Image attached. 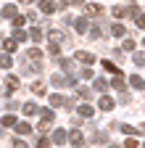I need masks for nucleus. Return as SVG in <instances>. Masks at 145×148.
I'll return each mask as SVG.
<instances>
[{
    "label": "nucleus",
    "instance_id": "obj_3",
    "mask_svg": "<svg viewBox=\"0 0 145 148\" xmlns=\"http://www.w3.org/2000/svg\"><path fill=\"white\" fill-rule=\"evenodd\" d=\"M74 58H77V61H82L84 66H90V64L95 61V56H93V53H87V50H77V56H74Z\"/></svg>",
    "mask_w": 145,
    "mask_h": 148
},
{
    "label": "nucleus",
    "instance_id": "obj_25",
    "mask_svg": "<svg viewBox=\"0 0 145 148\" xmlns=\"http://www.w3.org/2000/svg\"><path fill=\"white\" fill-rule=\"evenodd\" d=\"M32 90H34V95H42V92H45V85H42V82H34Z\"/></svg>",
    "mask_w": 145,
    "mask_h": 148
},
{
    "label": "nucleus",
    "instance_id": "obj_27",
    "mask_svg": "<svg viewBox=\"0 0 145 148\" xmlns=\"http://www.w3.org/2000/svg\"><path fill=\"white\" fill-rule=\"evenodd\" d=\"M48 145H50V140H48L45 135H40V138H37V148H48Z\"/></svg>",
    "mask_w": 145,
    "mask_h": 148
},
{
    "label": "nucleus",
    "instance_id": "obj_33",
    "mask_svg": "<svg viewBox=\"0 0 145 148\" xmlns=\"http://www.w3.org/2000/svg\"><path fill=\"white\" fill-rule=\"evenodd\" d=\"M90 32V37H93V40H98V37H100V29L98 27H93V29H87Z\"/></svg>",
    "mask_w": 145,
    "mask_h": 148
},
{
    "label": "nucleus",
    "instance_id": "obj_16",
    "mask_svg": "<svg viewBox=\"0 0 145 148\" xmlns=\"http://www.w3.org/2000/svg\"><path fill=\"white\" fill-rule=\"evenodd\" d=\"M16 13H19V11H16V5H3V16H5V18H13Z\"/></svg>",
    "mask_w": 145,
    "mask_h": 148
},
{
    "label": "nucleus",
    "instance_id": "obj_20",
    "mask_svg": "<svg viewBox=\"0 0 145 148\" xmlns=\"http://www.w3.org/2000/svg\"><path fill=\"white\" fill-rule=\"evenodd\" d=\"M13 40H16V42H24V40H29V37H27V32L16 29V32H13Z\"/></svg>",
    "mask_w": 145,
    "mask_h": 148
},
{
    "label": "nucleus",
    "instance_id": "obj_21",
    "mask_svg": "<svg viewBox=\"0 0 145 148\" xmlns=\"http://www.w3.org/2000/svg\"><path fill=\"white\" fill-rule=\"evenodd\" d=\"M119 130H121V132H124V135H137V130H135L132 124H121Z\"/></svg>",
    "mask_w": 145,
    "mask_h": 148
},
{
    "label": "nucleus",
    "instance_id": "obj_41",
    "mask_svg": "<svg viewBox=\"0 0 145 148\" xmlns=\"http://www.w3.org/2000/svg\"><path fill=\"white\" fill-rule=\"evenodd\" d=\"M142 148H145V145H142Z\"/></svg>",
    "mask_w": 145,
    "mask_h": 148
},
{
    "label": "nucleus",
    "instance_id": "obj_37",
    "mask_svg": "<svg viewBox=\"0 0 145 148\" xmlns=\"http://www.w3.org/2000/svg\"><path fill=\"white\" fill-rule=\"evenodd\" d=\"M13 148H27V143H24L21 138H16V140H13Z\"/></svg>",
    "mask_w": 145,
    "mask_h": 148
},
{
    "label": "nucleus",
    "instance_id": "obj_32",
    "mask_svg": "<svg viewBox=\"0 0 145 148\" xmlns=\"http://www.w3.org/2000/svg\"><path fill=\"white\" fill-rule=\"evenodd\" d=\"M11 21H13V27H21V24H24V16H19V13H16Z\"/></svg>",
    "mask_w": 145,
    "mask_h": 148
},
{
    "label": "nucleus",
    "instance_id": "obj_15",
    "mask_svg": "<svg viewBox=\"0 0 145 148\" xmlns=\"http://www.w3.org/2000/svg\"><path fill=\"white\" fill-rule=\"evenodd\" d=\"M3 48H5L8 53H16V48H19V42H16V40H3Z\"/></svg>",
    "mask_w": 145,
    "mask_h": 148
},
{
    "label": "nucleus",
    "instance_id": "obj_6",
    "mask_svg": "<svg viewBox=\"0 0 145 148\" xmlns=\"http://www.w3.org/2000/svg\"><path fill=\"white\" fill-rule=\"evenodd\" d=\"M129 79V85L135 87V90H145V79L140 77V74H132V77H127Z\"/></svg>",
    "mask_w": 145,
    "mask_h": 148
},
{
    "label": "nucleus",
    "instance_id": "obj_29",
    "mask_svg": "<svg viewBox=\"0 0 145 148\" xmlns=\"http://www.w3.org/2000/svg\"><path fill=\"white\" fill-rule=\"evenodd\" d=\"M135 21H137L140 29H145V13H137V16H135Z\"/></svg>",
    "mask_w": 145,
    "mask_h": 148
},
{
    "label": "nucleus",
    "instance_id": "obj_9",
    "mask_svg": "<svg viewBox=\"0 0 145 148\" xmlns=\"http://www.w3.org/2000/svg\"><path fill=\"white\" fill-rule=\"evenodd\" d=\"M16 132H19V135H29L32 132V124H27V122H19V119H16Z\"/></svg>",
    "mask_w": 145,
    "mask_h": 148
},
{
    "label": "nucleus",
    "instance_id": "obj_24",
    "mask_svg": "<svg viewBox=\"0 0 145 148\" xmlns=\"http://www.w3.org/2000/svg\"><path fill=\"white\" fill-rule=\"evenodd\" d=\"M135 66H145V53H135Z\"/></svg>",
    "mask_w": 145,
    "mask_h": 148
},
{
    "label": "nucleus",
    "instance_id": "obj_22",
    "mask_svg": "<svg viewBox=\"0 0 145 148\" xmlns=\"http://www.w3.org/2000/svg\"><path fill=\"white\" fill-rule=\"evenodd\" d=\"M0 124H3V127H13V124H16V116L8 114V116H3V122H0Z\"/></svg>",
    "mask_w": 145,
    "mask_h": 148
},
{
    "label": "nucleus",
    "instance_id": "obj_13",
    "mask_svg": "<svg viewBox=\"0 0 145 148\" xmlns=\"http://www.w3.org/2000/svg\"><path fill=\"white\" fill-rule=\"evenodd\" d=\"M74 29H77V32H82V34H84V32H87V29H90V21H87V18H77V21H74Z\"/></svg>",
    "mask_w": 145,
    "mask_h": 148
},
{
    "label": "nucleus",
    "instance_id": "obj_36",
    "mask_svg": "<svg viewBox=\"0 0 145 148\" xmlns=\"http://www.w3.org/2000/svg\"><path fill=\"white\" fill-rule=\"evenodd\" d=\"M93 140H95V143H106V132H95Z\"/></svg>",
    "mask_w": 145,
    "mask_h": 148
},
{
    "label": "nucleus",
    "instance_id": "obj_11",
    "mask_svg": "<svg viewBox=\"0 0 145 148\" xmlns=\"http://www.w3.org/2000/svg\"><path fill=\"white\" fill-rule=\"evenodd\" d=\"M77 114H79V116H93V114H95V108L90 106V103H82V106L77 108Z\"/></svg>",
    "mask_w": 145,
    "mask_h": 148
},
{
    "label": "nucleus",
    "instance_id": "obj_14",
    "mask_svg": "<svg viewBox=\"0 0 145 148\" xmlns=\"http://www.w3.org/2000/svg\"><path fill=\"white\" fill-rule=\"evenodd\" d=\"M24 114H27V116H34V114H40L37 103H24Z\"/></svg>",
    "mask_w": 145,
    "mask_h": 148
},
{
    "label": "nucleus",
    "instance_id": "obj_17",
    "mask_svg": "<svg viewBox=\"0 0 145 148\" xmlns=\"http://www.w3.org/2000/svg\"><path fill=\"white\" fill-rule=\"evenodd\" d=\"M0 66H3V69H11V66H13V61H11V56H8V53L0 56Z\"/></svg>",
    "mask_w": 145,
    "mask_h": 148
},
{
    "label": "nucleus",
    "instance_id": "obj_5",
    "mask_svg": "<svg viewBox=\"0 0 145 148\" xmlns=\"http://www.w3.org/2000/svg\"><path fill=\"white\" fill-rule=\"evenodd\" d=\"M66 101H69V98L58 95V92H53V95H50V106H53V108H61V106H69Z\"/></svg>",
    "mask_w": 145,
    "mask_h": 148
},
{
    "label": "nucleus",
    "instance_id": "obj_31",
    "mask_svg": "<svg viewBox=\"0 0 145 148\" xmlns=\"http://www.w3.org/2000/svg\"><path fill=\"white\" fill-rule=\"evenodd\" d=\"M121 50H135V40H124V45H121Z\"/></svg>",
    "mask_w": 145,
    "mask_h": 148
},
{
    "label": "nucleus",
    "instance_id": "obj_19",
    "mask_svg": "<svg viewBox=\"0 0 145 148\" xmlns=\"http://www.w3.org/2000/svg\"><path fill=\"white\" fill-rule=\"evenodd\" d=\"M48 53H50V56H58V53H61V42L50 40V48H48Z\"/></svg>",
    "mask_w": 145,
    "mask_h": 148
},
{
    "label": "nucleus",
    "instance_id": "obj_23",
    "mask_svg": "<svg viewBox=\"0 0 145 148\" xmlns=\"http://www.w3.org/2000/svg\"><path fill=\"white\" fill-rule=\"evenodd\" d=\"M111 32H114V37H124V34H127V29H124L121 24H114V29H111Z\"/></svg>",
    "mask_w": 145,
    "mask_h": 148
},
{
    "label": "nucleus",
    "instance_id": "obj_4",
    "mask_svg": "<svg viewBox=\"0 0 145 148\" xmlns=\"http://www.w3.org/2000/svg\"><path fill=\"white\" fill-rule=\"evenodd\" d=\"M84 13H87V16H100V13H103V5H100V3H87V5H84Z\"/></svg>",
    "mask_w": 145,
    "mask_h": 148
},
{
    "label": "nucleus",
    "instance_id": "obj_30",
    "mask_svg": "<svg viewBox=\"0 0 145 148\" xmlns=\"http://www.w3.org/2000/svg\"><path fill=\"white\" fill-rule=\"evenodd\" d=\"M66 5H82V0H61V8H66Z\"/></svg>",
    "mask_w": 145,
    "mask_h": 148
},
{
    "label": "nucleus",
    "instance_id": "obj_40",
    "mask_svg": "<svg viewBox=\"0 0 145 148\" xmlns=\"http://www.w3.org/2000/svg\"><path fill=\"white\" fill-rule=\"evenodd\" d=\"M142 127H145V124H142Z\"/></svg>",
    "mask_w": 145,
    "mask_h": 148
},
{
    "label": "nucleus",
    "instance_id": "obj_1",
    "mask_svg": "<svg viewBox=\"0 0 145 148\" xmlns=\"http://www.w3.org/2000/svg\"><path fill=\"white\" fill-rule=\"evenodd\" d=\"M56 87H77V79L71 77V74H53V79H50Z\"/></svg>",
    "mask_w": 145,
    "mask_h": 148
},
{
    "label": "nucleus",
    "instance_id": "obj_28",
    "mask_svg": "<svg viewBox=\"0 0 145 148\" xmlns=\"http://www.w3.org/2000/svg\"><path fill=\"white\" fill-rule=\"evenodd\" d=\"M77 95H79L82 101H90V90H84V87H79V90H77Z\"/></svg>",
    "mask_w": 145,
    "mask_h": 148
},
{
    "label": "nucleus",
    "instance_id": "obj_2",
    "mask_svg": "<svg viewBox=\"0 0 145 148\" xmlns=\"http://www.w3.org/2000/svg\"><path fill=\"white\" fill-rule=\"evenodd\" d=\"M53 119H56V114H53L50 108H45V111H40V130H48L50 124H53Z\"/></svg>",
    "mask_w": 145,
    "mask_h": 148
},
{
    "label": "nucleus",
    "instance_id": "obj_8",
    "mask_svg": "<svg viewBox=\"0 0 145 148\" xmlns=\"http://www.w3.org/2000/svg\"><path fill=\"white\" fill-rule=\"evenodd\" d=\"M98 106H100L103 111H111V108H114V98H111V95H100Z\"/></svg>",
    "mask_w": 145,
    "mask_h": 148
},
{
    "label": "nucleus",
    "instance_id": "obj_18",
    "mask_svg": "<svg viewBox=\"0 0 145 148\" xmlns=\"http://www.w3.org/2000/svg\"><path fill=\"white\" fill-rule=\"evenodd\" d=\"M66 140V130H56L53 132V143H63Z\"/></svg>",
    "mask_w": 145,
    "mask_h": 148
},
{
    "label": "nucleus",
    "instance_id": "obj_34",
    "mask_svg": "<svg viewBox=\"0 0 145 148\" xmlns=\"http://www.w3.org/2000/svg\"><path fill=\"white\" fill-rule=\"evenodd\" d=\"M103 66H106V69H108V71H114V74H116V71H121V69H116V66H114V64H111V61H103Z\"/></svg>",
    "mask_w": 145,
    "mask_h": 148
},
{
    "label": "nucleus",
    "instance_id": "obj_38",
    "mask_svg": "<svg viewBox=\"0 0 145 148\" xmlns=\"http://www.w3.org/2000/svg\"><path fill=\"white\" fill-rule=\"evenodd\" d=\"M124 148H137V140H127V145Z\"/></svg>",
    "mask_w": 145,
    "mask_h": 148
},
{
    "label": "nucleus",
    "instance_id": "obj_39",
    "mask_svg": "<svg viewBox=\"0 0 145 148\" xmlns=\"http://www.w3.org/2000/svg\"><path fill=\"white\" fill-rule=\"evenodd\" d=\"M19 3H32V0H19Z\"/></svg>",
    "mask_w": 145,
    "mask_h": 148
},
{
    "label": "nucleus",
    "instance_id": "obj_26",
    "mask_svg": "<svg viewBox=\"0 0 145 148\" xmlns=\"http://www.w3.org/2000/svg\"><path fill=\"white\" fill-rule=\"evenodd\" d=\"M93 85H95V90H100V92H106V90H108V85H106L103 79H95Z\"/></svg>",
    "mask_w": 145,
    "mask_h": 148
},
{
    "label": "nucleus",
    "instance_id": "obj_7",
    "mask_svg": "<svg viewBox=\"0 0 145 148\" xmlns=\"http://www.w3.org/2000/svg\"><path fill=\"white\" fill-rule=\"evenodd\" d=\"M27 37H29L32 42H42V40H45V37H42V29H40V27H32Z\"/></svg>",
    "mask_w": 145,
    "mask_h": 148
},
{
    "label": "nucleus",
    "instance_id": "obj_12",
    "mask_svg": "<svg viewBox=\"0 0 145 148\" xmlns=\"http://www.w3.org/2000/svg\"><path fill=\"white\" fill-rule=\"evenodd\" d=\"M66 138H71V145H74V148H77V145H79V143L84 140V138H82V132H79V130H71V132H69Z\"/></svg>",
    "mask_w": 145,
    "mask_h": 148
},
{
    "label": "nucleus",
    "instance_id": "obj_10",
    "mask_svg": "<svg viewBox=\"0 0 145 148\" xmlns=\"http://www.w3.org/2000/svg\"><path fill=\"white\" fill-rule=\"evenodd\" d=\"M40 11L42 13H56V3L53 0H40Z\"/></svg>",
    "mask_w": 145,
    "mask_h": 148
},
{
    "label": "nucleus",
    "instance_id": "obj_35",
    "mask_svg": "<svg viewBox=\"0 0 145 148\" xmlns=\"http://www.w3.org/2000/svg\"><path fill=\"white\" fill-rule=\"evenodd\" d=\"M58 64H61V69H66V71H71V64H69L66 58H58Z\"/></svg>",
    "mask_w": 145,
    "mask_h": 148
}]
</instances>
